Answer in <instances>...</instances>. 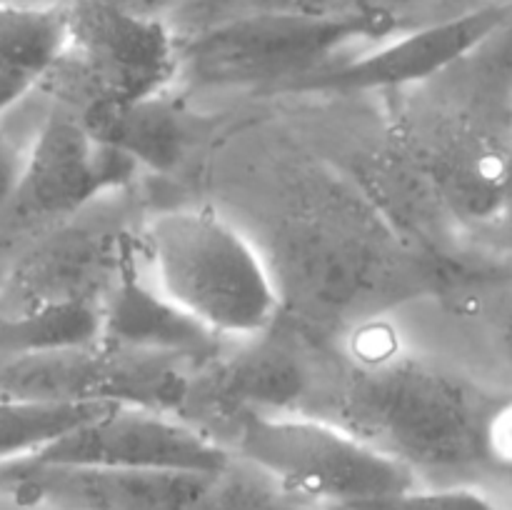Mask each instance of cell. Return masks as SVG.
<instances>
[{
	"label": "cell",
	"instance_id": "obj_1",
	"mask_svg": "<svg viewBox=\"0 0 512 510\" xmlns=\"http://www.w3.org/2000/svg\"><path fill=\"white\" fill-rule=\"evenodd\" d=\"M340 413L328 420L410 470L508 463V403L485 405L480 395L420 363L365 365L345 385Z\"/></svg>",
	"mask_w": 512,
	"mask_h": 510
},
{
	"label": "cell",
	"instance_id": "obj_2",
	"mask_svg": "<svg viewBox=\"0 0 512 510\" xmlns=\"http://www.w3.org/2000/svg\"><path fill=\"white\" fill-rule=\"evenodd\" d=\"M135 253L155 290L218 340L265 335L283 308L268 255L210 208L155 213Z\"/></svg>",
	"mask_w": 512,
	"mask_h": 510
},
{
	"label": "cell",
	"instance_id": "obj_3",
	"mask_svg": "<svg viewBox=\"0 0 512 510\" xmlns=\"http://www.w3.org/2000/svg\"><path fill=\"white\" fill-rule=\"evenodd\" d=\"M405 28L413 25L385 13L263 5L178 38V75L200 88L285 90L353 45H375Z\"/></svg>",
	"mask_w": 512,
	"mask_h": 510
},
{
	"label": "cell",
	"instance_id": "obj_4",
	"mask_svg": "<svg viewBox=\"0 0 512 510\" xmlns=\"http://www.w3.org/2000/svg\"><path fill=\"white\" fill-rule=\"evenodd\" d=\"M238 453L308 500L348 510L418 485L415 470L343 425L303 410L243 413Z\"/></svg>",
	"mask_w": 512,
	"mask_h": 510
},
{
	"label": "cell",
	"instance_id": "obj_5",
	"mask_svg": "<svg viewBox=\"0 0 512 510\" xmlns=\"http://www.w3.org/2000/svg\"><path fill=\"white\" fill-rule=\"evenodd\" d=\"M68 45L40 80L63 108H120L168 93L178 78V35L168 20L115 8L103 0H65Z\"/></svg>",
	"mask_w": 512,
	"mask_h": 510
},
{
	"label": "cell",
	"instance_id": "obj_6",
	"mask_svg": "<svg viewBox=\"0 0 512 510\" xmlns=\"http://www.w3.org/2000/svg\"><path fill=\"white\" fill-rule=\"evenodd\" d=\"M510 8L505 3L470 5L460 13L413 25L380 40L358 58L335 60L295 80V93H365L425 83L460 60L478 53L505 30Z\"/></svg>",
	"mask_w": 512,
	"mask_h": 510
},
{
	"label": "cell",
	"instance_id": "obj_7",
	"mask_svg": "<svg viewBox=\"0 0 512 510\" xmlns=\"http://www.w3.org/2000/svg\"><path fill=\"white\" fill-rule=\"evenodd\" d=\"M30 463L95 465V468L190 473L220 478L230 455L213 435L168 410L115 403Z\"/></svg>",
	"mask_w": 512,
	"mask_h": 510
},
{
	"label": "cell",
	"instance_id": "obj_8",
	"mask_svg": "<svg viewBox=\"0 0 512 510\" xmlns=\"http://www.w3.org/2000/svg\"><path fill=\"white\" fill-rule=\"evenodd\" d=\"M138 163L90 133L70 110H55L25 145L15 218L50 220L75 215L138 175Z\"/></svg>",
	"mask_w": 512,
	"mask_h": 510
},
{
	"label": "cell",
	"instance_id": "obj_9",
	"mask_svg": "<svg viewBox=\"0 0 512 510\" xmlns=\"http://www.w3.org/2000/svg\"><path fill=\"white\" fill-rule=\"evenodd\" d=\"M218 478L95 465H0V488L25 505L50 510H195Z\"/></svg>",
	"mask_w": 512,
	"mask_h": 510
},
{
	"label": "cell",
	"instance_id": "obj_10",
	"mask_svg": "<svg viewBox=\"0 0 512 510\" xmlns=\"http://www.w3.org/2000/svg\"><path fill=\"white\" fill-rule=\"evenodd\" d=\"M220 343L155 290L140 268L135 243L125 238L118 270L100 298V348L168 363H205L218 355Z\"/></svg>",
	"mask_w": 512,
	"mask_h": 510
},
{
	"label": "cell",
	"instance_id": "obj_11",
	"mask_svg": "<svg viewBox=\"0 0 512 510\" xmlns=\"http://www.w3.org/2000/svg\"><path fill=\"white\" fill-rule=\"evenodd\" d=\"M125 235L70 230L20 263L13 275L15 310L60 300L100 303L118 270ZM13 310V313H15Z\"/></svg>",
	"mask_w": 512,
	"mask_h": 510
},
{
	"label": "cell",
	"instance_id": "obj_12",
	"mask_svg": "<svg viewBox=\"0 0 512 510\" xmlns=\"http://www.w3.org/2000/svg\"><path fill=\"white\" fill-rule=\"evenodd\" d=\"M330 228H310L285 235L283 265L273 268L278 293L293 288L300 303L323 313L345 308L373 285V258L355 240ZM283 300V298H280Z\"/></svg>",
	"mask_w": 512,
	"mask_h": 510
},
{
	"label": "cell",
	"instance_id": "obj_13",
	"mask_svg": "<svg viewBox=\"0 0 512 510\" xmlns=\"http://www.w3.org/2000/svg\"><path fill=\"white\" fill-rule=\"evenodd\" d=\"M238 353L230 358L208 360L203 385L208 398L238 405L243 413H278L298 410V403L308 393V373L303 363L283 345L265 340V335L243 340Z\"/></svg>",
	"mask_w": 512,
	"mask_h": 510
},
{
	"label": "cell",
	"instance_id": "obj_14",
	"mask_svg": "<svg viewBox=\"0 0 512 510\" xmlns=\"http://www.w3.org/2000/svg\"><path fill=\"white\" fill-rule=\"evenodd\" d=\"M103 143L128 155L138 168L170 170L185 158L188 128L183 113L165 95L120 108H90L73 113Z\"/></svg>",
	"mask_w": 512,
	"mask_h": 510
},
{
	"label": "cell",
	"instance_id": "obj_15",
	"mask_svg": "<svg viewBox=\"0 0 512 510\" xmlns=\"http://www.w3.org/2000/svg\"><path fill=\"white\" fill-rule=\"evenodd\" d=\"M65 45V3H0V80L28 93L55 68Z\"/></svg>",
	"mask_w": 512,
	"mask_h": 510
},
{
	"label": "cell",
	"instance_id": "obj_16",
	"mask_svg": "<svg viewBox=\"0 0 512 510\" xmlns=\"http://www.w3.org/2000/svg\"><path fill=\"white\" fill-rule=\"evenodd\" d=\"M113 405V400L0 393V465L45 453Z\"/></svg>",
	"mask_w": 512,
	"mask_h": 510
},
{
	"label": "cell",
	"instance_id": "obj_17",
	"mask_svg": "<svg viewBox=\"0 0 512 510\" xmlns=\"http://www.w3.org/2000/svg\"><path fill=\"white\" fill-rule=\"evenodd\" d=\"M100 340V303L60 300L0 318V358L23 360L93 348Z\"/></svg>",
	"mask_w": 512,
	"mask_h": 510
},
{
	"label": "cell",
	"instance_id": "obj_18",
	"mask_svg": "<svg viewBox=\"0 0 512 510\" xmlns=\"http://www.w3.org/2000/svg\"><path fill=\"white\" fill-rule=\"evenodd\" d=\"M460 3L463 0H280L273 5L325 10V13H385L408 25H420L470 8Z\"/></svg>",
	"mask_w": 512,
	"mask_h": 510
},
{
	"label": "cell",
	"instance_id": "obj_19",
	"mask_svg": "<svg viewBox=\"0 0 512 510\" xmlns=\"http://www.w3.org/2000/svg\"><path fill=\"white\" fill-rule=\"evenodd\" d=\"M348 510H500L498 505L473 488H433L418 485L388 498L353 505Z\"/></svg>",
	"mask_w": 512,
	"mask_h": 510
},
{
	"label": "cell",
	"instance_id": "obj_20",
	"mask_svg": "<svg viewBox=\"0 0 512 510\" xmlns=\"http://www.w3.org/2000/svg\"><path fill=\"white\" fill-rule=\"evenodd\" d=\"M25 145L18 138L0 128V213L10 208L18 190L20 170H23Z\"/></svg>",
	"mask_w": 512,
	"mask_h": 510
},
{
	"label": "cell",
	"instance_id": "obj_21",
	"mask_svg": "<svg viewBox=\"0 0 512 510\" xmlns=\"http://www.w3.org/2000/svg\"><path fill=\"white\" fill-rule=\"evenodd\" d=\"M103 3L130 10V13L148 15V18L165 20V13H168L170 8H175V5L183 3V0H103Z\"/></svg>",
	"mask_w": 512,
	"mask_h": 510
},
{
	"label": "cell",
	"instance_id": "obj_22",
	"mask_svg": "<svg viewBox=\"0 0 512 510\" xmlns=\"http://www.w3.org/2000/svg\"><path fill=\"white\" fill-rule=\"evenodd\" d=\"M0 3H50V0H0Z\"/></svg>",
	"mask_w": 512,
	"mask_h": 510
}]
</instances>
